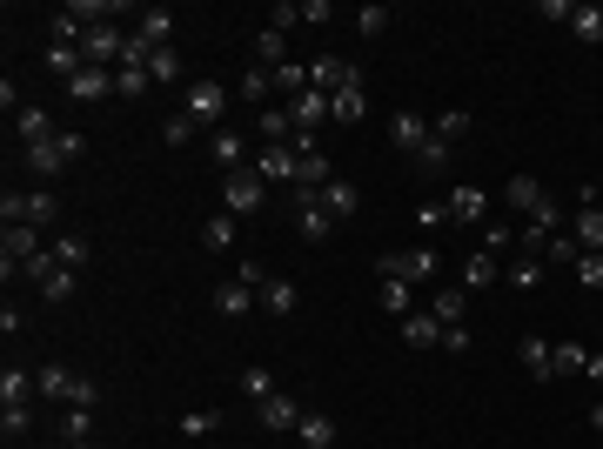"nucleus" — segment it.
Segmentation results:
<instances>
[{"mask_svg":"<svg viewBox=\"0 0 603 449\" xmlns=\"http://www.w3.org/2000/svg\"><path fill=\"white\" fill-rule=\"evenodd\" d=\"M235 235H242V215H208V222H201V248H215V255H222V248H235Z\"/></svg>","mask_w":603,"mask_h":449,"instance_id":"21","label":"nucleus"},{"mask_svg":"<svg viewBox=\"0 0 603 449\" xmlns=\"http://www.w3.org/2000/svg\"><path fill=\"white\" fill-rule=\"evenodd\" d=\"M443 215L449 222H483V215H490V195H483V188H456L443 202Z\"/></svg>","mask_w":603,"mask_h":449,"instance_id":"17","label":"nucleus"},{"mask_svg":"<svg viewBox=\"0 0 603 449\" xmlns=\"http://www.w3.org/2000/svg\"><path fill=\"white\" fill-rule=\"evenodd\" d=\"M94 403H101V382H94V376H74V389H67L61 409H94Z\"/></svg>","mask_w":603,"mask_h":449,"instance_id":"51","label":"nucleus"},{"mask_svg":"<svg viewBox=\"0 0 603 449\" xmlns=\"http://www.w3.org/2000/svg\"><path fill=\"white\" fill-rule=\"evenodd\" d=\"M516 356H523V369H530L536 382H550V342H543V336H523V342H516Z\"/></svg>","mask_w":603,"mask_h":449,"instance_id":"34","label":"nucleus"},{"mask_svg":"<svg viewBox=\"0 0 603 449\" xmlns=\"http://www.w3.org/2000/svg\"><path fill=\"white\" fill-rule=\"evenodd\" d=\"M429 135H436V141H449V148H456V141L469 135V114H463V108H449L443 121H429Z\"/></svg>","mask_w":603,"mask_h":449,"instance_id":"46","label":"nucleus"},{"mask_svg":"<svg viewBox=\"0 0 603 449\" xmlns=\"http://www.w3.org/2000/svg\"><path fill=\"white\" fill-rule=\"evenodd\" d=\"M496 269H503V262H496L490 248H476V255L463 262V289H490V282H496Z\"/></svg>","mask_w":603,"mask_h":449,"instance_id":"32","label":"nucleus"},{"mask_svg":"<svg viewBox=\"0 0 603 449\" xmlns=\"http://www.w3.org/2000/svg\"><path fill=\"white\" fill-rule=\"evenodd\" d=\"M47 68L61 74V81H74V74L88 68V54H81V47H61V41H47Z\"/></svg>","mask_w":603,"mask_h":449,"instance_id":"39","label":"nucleus"},{"mask_svg":"<svg viewBox=\"0 0 603 449\" xmlns=\"http://www.w3.org/2000/svg\"><path fill=\"white\" fill-rule=\"evenodd\" d=\"M222 195H228V215H255L262 195H268V181L255 175V161H248V168H235V175L222 181Z\"/></svg>","mask_w":603,"mask_h":449,"instance_id":"6","label":"nucleus"},{"mask_svg":"<svg viewBox=\"0 0 603 449\" xmlns=\"http://www.w3.org/2000/svg\"><path fill=\"white\" fill-rule=\"evenodd\" d=\"M148 88H155V74H141V68H114V94H121V101H141Z\"/></svg>","mask_w":603,"mask_h":449,"instance_id":"45","label":"nucleus"},{"mask_svg":"<svg viewBox=\"0 0 603 449\" xmlns=\"http://www.w3.org/2000/svg\"><path fill=\"white\" fill-rule=\"evenodd\" d=\"M67 443H94V409H61V449Z\"/></svg>","mask_w":603,"mask_h":449,"instance_id":"36","label":"nucleus"},{"mask_svg":"<svg viewBox=\"0 0 603 449\" xmlns=\"http://www.w3.org/2000/svg\"><path fill=\"white\" fill-rule=\"evenodd\" d=\"M34 389H41V396H54V403H67V389H74V376H67L61 362H41V369H34Z\"/></svg>","mask_w":603,"mask_h":449,"instance_id":"35","label":"nucleus"},{"mask_svg":"<svg viewBox=\"0 0 603 449\" xmlns=\"http://www.w3.org/2000/svg\"><path fill=\"white\" fill-rule=\"evenodd\" d=\"M74 289H81V269H54V275L41 282V295H47V302H67Z\"/></svg>","mask_w":603,"mask_h":449,"instance_id":"49","label":"nucleus"},{"mask_svg":"<svg viewBox=\"0 0 603 449\" xmlns=\"http://www.w3.org/2000/svg\"><path fill=\"white\" fill-rule=\"evenodd\" d=\"M289 114H295V135H309V128H322V121H329V94H295L289 101Z\"/></svg>","mask_w":603,"mask_h":449,"instance_id":"19","label":"nucleus"},{"mask_svg":"<svg viewBox=\"0 0 603 449\" xmlns=\"http://www.w3.org/2000/svg\"><path fill=\"white\" fill-rule=\"evenodd\" d=\"M295 436L309 449H329L335 443V416H322V409H302V423H295Z\"/></svg>","mask_w":603,"mask_h":449,"instance_id":"26","label":"nucleus"},{"mask_svg":"<svg viewBox=\"0 0 603 449\" xmlns=\"http://www.w3.org/2000/svg\"><path fill=\"white\" fill-rule=\"evenodd\" d=\"M54 255H61V269H88L94 242H88V235H54Z\"/></svg>","mask_w":603,"mask_h":449,"instance_id":"33","label":"nucleus"},{"mask_svg":"<svg viewBox=\"0 0 603 449\" xmlns=\"http://www.w3.org/2000/svg\"><path fill=\"white\" fill-rule=\"evenodd\" d=\"M577 282L583 289H603V255H577Z\"/></svg>","mask_w":603,"mask_h":449,"instance_id":"58","label":"nucleus"},{"mask_svg":"<svg viewBox=\"0 0 603 449\" xmlns=\"http://www.w3.org/2000/svg\"><path fill=\"white\" fill-rule=\"evenodd\" d=\"M248 309H255V289H248V282H222V289H215V315H228V322H242Z\"/></svg>","mask_w":603,"mask_h":449,"instance_id":"22","label":"nucleus"},{"mask_svg":"<svg viewBox=\"0 0 603 449\" xmlns=\"http://www.w3.org/2000/svg\"><path fill=\"white\" fill-rule=\"evenodd\" d=\"M121 47H128V34H121L114 21H101V27H88L81 54H88V68H114V61H121Z\"/></svg>","mask_w":603,"mask_h":449,"instance_id":"9","label":"nucleus"},{"mask_svg":"<svg viewBox=\"0 0 603 449\" xmlns=\"http://www.w3.org/2000/svg\"><path fill=\"white\" fill-rule=\"evenodd\" d=\"M255 416H262V429H295V423H302V403H295V396H282V389H275V396H268V403H255Z\"/></svg>","mask_w":603,"mask_h":449,"instance_id":"16","label":"nucleus"},{"mask_svg":"<svg viewBox=\"0 0 603 449\" xmlns=\"http://www.w3.org/2000/svg\"><path fill=\"white\" fill-rule=\"evenodd\" d=\"M242 396H255V403H268V396H275V376H268L262 362H248V369H242Z\"/></svg>","mask_w":603,"mask_h":449,"instance_id":"48","label":"nucleus"},{"mask_svg":"<svg viewBox=\"0 0 603 449\" xmlns=\"http://www.w3.org/2000/svg\"><path fill=\"white\" fill-rule=\"evenodd\" d=\"M362 114H369V88H362V81H349V88L329 101V121H362Z\"/></svg>","mask_w":603,"mask_h":449,"instance_id":"25","label":"nucleus"},{"mask_svg":"<svg viewBox=\"0 0 603 449\" xmlns=\"http://www.w3.org/2000/svg\"><path fill=\"white\" fill-rule=\"evenodd\" d=\"M235 94H242V101H248L255 114H262V108H275V68H242Z\"/></svg>","mask_w":603,"mask_h":449,"instance_id":"11","label":"nucleus"},{"mask_svg":"<svg viewBox=\"0 0 603 449\" xmlns=\"http://www.w3.org/2000/svg\"><path fill=\"white\" fill-rule=\"evenodd\" d=\"M429 315H436L443 329H456V322H469V289H436V295H429Z\"/></svg>","mask_w":603,"mask_h":449,"instance_id":"18","label":"nucleus"},{"mask_svg":"<svg viewBox=\"0 0 603 449\" xmlns=\"http://www.w3.org/2000/svg\"><path fill=\"white\" fill-rule=\"evenodd\" d=\"M282 61H289V34L282 27H262L255 34V68H282Z\"/></svg>","mask_w":603,"mask_h":449,"instance_id":"24","label":"nucleus"},{"mask_svg":"<svg viewBox=\"0 0 603 449\" xmlns=\"http://www.w3.org/2000/svg\"><path fill=\"white\" fill-rule=\"evenodd\" d=\"M134 34H141V41H155V47H168V34H175V14H168V7H141V14H134Z\"/></svg>","mask_w":603,"mask_h":449,"instance_id":"27","label":"nucleus"},{"mask_svg":"<svg viewBox=\"0 0 603 449\" xmlns=\"http://www.w3.org/2000/svg\"><path fill=\"white\" fill-rule=\"evenodd\" d=\"M577 235H550V248H543V262H550V269H563V262H570V269H577Z\"/></svg>","mask_w":603,"mask_h":449,"instance_id":"50","label":"nucleus"},{"mask_svg":"<svg viewBox=\"0 0 603 449\" xmlns=\"http://www.w3.org/2000/svg\"><path fill=\"white\" fill-rule=\"evenodd\" d=\"M389 141H396L402 155H416V148L429 141V121H423V114H409V108H402V114H389Z\"/></svg>","mask_w":603,"mask_h":449,"instance_id":"14","label":"nucleus"},{"mask_svg":"<svg viewBox=\"0 0 603 449\" xmlns=\"http://www.w3.org/2000/svg\"><path fill=\"white\" fill-rule=\"evenodd\" d=\"M255 128H262V141H289V135H295V114H289V101L262 108V114H255Z\"/></svg>","mask_w":603,"mask_h":449,"instance_id":"28","label":"nucleus"},{"mask_svg":"<svg viewBox=\"0 0 603 449\" xmlns=\"http://www.w3.org/2000/svg\"><path fill=\"white\" fill-rule=\"evenodd\" d=\"M148 61H155V41L128 34V47H121V68H141V74H148Z\"/></svg>","mask_w":603,"mask_h":449,"instance_id":"53","label":"nucleus"},{"mask_svg":"<svg viewBox=\"0 0 603 449\" xmlns=\"http://www.w3.org/2000/svg\"><path fill=\"white\" fill-rule=\"evenodd\" d=\"M81 155H88V141L74 135V128H61L54 141H41V148H27V175H34V181H54V175H67V168H74Z\"/></svg>","mask_w":603,"mask_h":449,"instance_id":"2","label":"nucleus"},{"mask_svg":"<svg viewBox=\"0 0 603 449\" xmlns=\"http://www.w3.org/2000/svg\"><path fill=\"white\" fill-rule=\"evenodd\" d=\"M181 114H195L201 128H215L228 114V88L222 81H188V101H181Z\"/></svg>","mask_w":603,"mask_h":449,"instance_id":"7","label":"nucleus"},{"mask_svg":"<svg viewBox=\"0 0 603 449\" xmlns=\"http://www.w3.org/2000/svg\"><path fill=\"white\" fill-rule=\"evenodd\" d=\"M27 429H34V409H27V403H7V409H0V436H7V443H21Z\"/></svg>","mask_w":603,"mask_h":449,"instance_id":"44","label":"nucleus"},{"mask_svg":"<svg viewBox=\"0 0 603 449\" xmlns=\"http://www.w3.org/2000/svg\"><path fill=\"white\" fill-rule=\"evenodd\" d=\"M583 369H590L583 342H550V376H583Z\"/></svg>","mask_w":603,"mask_h":449,"instance_id":"23","label":"nucleus"},{"mask_svg":"<svg viewBox=\"0 0 603 449\" xmlns=\"http://www.w3.org/2000/svg\"><path fill=\"white\" fill-rule=\"evenodd\" d=\"M195 135H201V121H195V114H168V121H161V141H168V148H188Z\"/></svg>","mask_w":603,"mask_h":449,"instance_id":"43","label":"nucleus"},{"mask_svg":"<svg viewBox=\"0 0 603 449\" xmlns=\"http://www.w3.org/2000/svg\"><path fill=\"white\" fill-rule=\"evenodd\" d=\"M409 161H416V175H449V141H436V135H429Z\"/></svg>","mask_w":603,"mask_h":449,"instance_id":"37","label":"nucleus"},{"mask_svg":"<svg viewBox=\"0 0 603 449\" xmlns=\"http://www.w3.org/2000/svg\"><path fill=\"white\" fill-rule=\"evenodd\" d=\"M148 74H155V81H181V54H175V47H155Z\"/></svg>","mask_w":603,"mask_h":449,"instance_id":"54","label":"nucleus"},{"mask_svg":"<svg viewBox=\"0 0 603 449\" xmlns=\"http://www.w3.org/2000/svg\"><path fill=\"white\" fill-rule=\"evenodd\" d=\"M396 336H402V349H436V342H443V322H436L429 309H416V315L396 322Z\"/></svg>","mask_w":603,"mask_h":449,"instance_id":"10","label":"nucleus"},{"mask_svg":"<svg viewBox=\"0 0 603 449\" xmlns=\"http://www.w3.org/2000/svg\"><path fill=\"white\" fill-rule=\"evenodd\" d=\"M563 235H577L583 255H603V202H597V188H583V195H577V215H570Z\"/></svg>","mask_w":603,"mask_h":449,"instance_id":"4","label":"nucleus"},{"mask_svg":"<svg viewBox=\"0 0 603 449\" xmlns=\"http://www.w3.org/2000/svg\"><path fill=\"white\" fill-rule=\"evenodd\" d=\"M27 396H41V389H34V369H14V362H7V369H0V403H27Z\"/></svg>","mask_w":603,"mask_h":449,"instance_id":"29","label":"nucleus"},{"mask_svg":"<svg viewBox=\"0 0 603 449\" xmlns=\"http://www.w3.org/2000/svg\"><path fill=\"white\" fill-rule=\"evenodd\" d=\"M275 94H282V101L309 94V68H302V61H282V68H275Z\"/></svg>","mask_w":603,"mask_h":449,"instance_id":"42","label":"nucleus"},{"mask_svg":"<svg viewBox=\"0 0 603 449\" xmlns=\"http://www.w3.org/2000/svg\"><path fill=\"white\" fill-rule=\"evenodd\" d=\"M295 228H302V242H329L335 235V215L322 208V188H295Z\"/></svg>","mask_w":603,"mask_h":449,"instance_id":"5","label":"nucleus"},{"mask_svg":"<svg viewBox=\"0 0 603 449\" xmlns=\"http://www.w3.org/2000/svg\"><path fill=\"white\" fill-rule=\"evenodd\" d=\"M67 94H74V101H108L114 94V68H81L74 81H67Z\"/></svg>","mask_w":603,"mask_h":449,"instance_id":"15","label":"nucleus"},{"mask_svg":"<svg viewBox=\"0 0 603 449\" xmlns=\"http://www.w3.org/2000/svg\"><path fill=\"white\" fill-rule=\"evenodd\" d=\"M14 135H21V148H41V141H54L61 128L47 121V108H34V101H27V108L14 114Z\"/></svg>","mask_w":603,"mask_h":449,"instance_id":"12","label":"nucleus"},{"mask_svg":"<svg viewBox=\"0 0 603 449\" xmlns=\"http://www.w3.org/2000/svg\"><path fill=\"white\" fill-rule=\"evenodd\" d=\"M0 222L14 228V222H27V228H41V235H54V222H61V202H54V188H34V195H0Z\"/></svg>","mask_w":603,"mask_h":449,"instance_id":"1","label":"nucleus"},{"mask_svg":"<svg viewBox=\"0 0 603 449\" xmlns=\"http://www.w3.org/2000/svg\"><path fill=\"white\" fill-rule=\"evenodd\" d=\"M382 27H389V14H382V7H356V34H362V41H376Z\"/></svg>","mask_w":603,"mask_h":449,"instance_id":"55","label":"nucleus"},{"mask_svg":"<svg viewBox=\"0 0 603 449\" xmlns=\"http://www.w3.org/2000/svg\"><path fill=\"white\" fill-rule=\"evenodd\" d=\"M322 208H329L335 222H349V215H362V188L356 181H329V188H322Z\"/></svg>","mask_w":603,"mask_h":449,"instance_id":"20","label":"nucleus"},{"mask_svg":"<svg viewBox=\"0 0 603 449\" xmlns=\"http://www.w3.org/2000/svg\"><path fill=\"white\" fill-rule=\"evenodd\" d=\"M54 269H61V255H54V242H47L41 255H34V262H21V282H34V289H41V282H47Z\"/></svg>","mask_w":603,"mask_h":449,"instance_id":"47","label":"nucleus"},{"mask_svg":"<svg viewBox=\"0 0 603 449\" xmlns=\"http://www.w3.org/2000/svg\"><path fill=\"white\" fill-rule=\"evenodd\" d=\"M510 289H536V282H543V275H550V262H536V255H510Z\"/></svg>","mask_w":603,"mask_h":449,"instance_id":"38","label":"nucleus"},{"mask_svg":"<svg viewBox=\"0 0 603 449\" xmlns=\"http://www.w3.org/2000/svg\"><path fill=\"white\" fill-rule=\"evenodd\" d=\"M436 248H396V255H382L376 262V275H396V282H409V289H429L436 282Z\"/></svg>","mask_w":603,"mask_h":449,"instance_id":"3","label":"nucleus"},{"mask_svg":"<svg viewBox=\"0 0 603 449\" xmlns=\"http://www.w3.org/2000/svg\"><path fill=\"white\" fill-rule=\"evenodd\" d=\"M590 423H597V429H603V403H597V409H590Z\"/></svg>","mask_w":603,"mask_h":449,"instance_id":"61","label":"nucleus"},{"mask_svg":"<svg viewBox=\"0 0 603 449\" xmlns=\"http://www.w3.org/2000/svg\"><path fill=\"white\" fill-rule=\"evenodd\" d=\"M583 376H590V382L603 389V356H590V369H583Z\"/></svg>","mask_w":603,"mask_h":449,"instance_id":"60","label":"nucleus"},{"mask_svg":"<svg viewBox=\"0 0 603 449\" xmlns=\"http://www.w3.org/2000/svg\"><path fill=\"white\" fill-rule=\"evenodd\" d=\"M255 302H262L268 315H295V302H302V289H295L289 275H268L262 289H255Z\"/></svg>","mask_w":603,"mask_h":449,"instance_id":"13","label":"nucleus"},{"mask_svg":"<svg viewBox=\"0 0 603 449\" xmlns=\"http://www.w3.org/2000/svg\"><path fill=\"white\" fill-rule=\"evenodd\" d=\"M222 423V416H215V409H188V416H181V436H208V429Z\"/></svg>","mask_w":603,"mask_h":449,"instance_id":"57","label":"nucleus"},{"mask_svg":"<svg viewBox=\"0 0 603 449\" xmlns=\"http://www.w3.org/2000/svg\"><path fill=\"white\" fill-rule=\"evenodd\" d=\"M235 282H248V289H262V282H268V269L255 262V255H242V262H235Z\"/></svg>","mask_w":603,"mask_h":449,"instance_id":"59","label":"nucleus"},{"mask_svg":"<svg viewBox=\"0 0 603 449\" xmlns=\"http://www.w3.org/2000/svg\"><path fill=\"white\" fill-rule=\"evenodd\" d=\"M503 202H510L516 215H530V208L543 202V181H536V175H510V188H503Z\"/></svg>","mask_w":603,"mask_h":449,"instance_id":"30","label":"nucleus"},{"mask_svg":"<svg viewBox=\"0 0 603 449\" xmlns=\"http://www.w3.org/2000/svg\"><path fill=\"white\" fill-rule=\"evenodd\" d=\"M570 34H577L583 47H603V7H577V14H570Z\"/></svg>","mask_w":603,"mask_h":449,"instance_id":"40","label":"nucleus"},{"mask_svg":"<svg viewBox=\"0 0 603 449\" xmlns=\"http://www.w3.org/2000/svg\"><path fill=\"white\" fill-rule=\"evenodd\" d=\"M382 309L396 315V322H402V315H416V295H409V282H396V275H382Z\"/></svg>","mask_w":603,"mask_h":449,"instance_id":"41","label":"nucleus"},{"mask_svg":"<svg viewBox=\"0 0 603 449\" xmlns=\"http://www.w3.org/2000/svg\"><path fill=\"white\" fill-rule=\"evenodd\" d=\"M255 175H262V181H289V188H295V181H302V155H295L289 141H268L262 155H255Z\"/></svg>","mask_w":603,"mask_h":449,"instance_id":"8","label":"nucleus"},{"mask_svg":"<svg viewBox=\"0 0 603 449\" xmlns=\"http://www.w3.org/2000/svg\"><path fill=\"white\" fill-rule=\"evenodd\" d=\"M483 248H490L496 262H503V255L516 248V228H510V222H490V228H483Z\"/></svg>","mask_w":603,"mask_h":449,"instance_id":"52","label":"nucleus"},{"mask_svg":"<svg viewBox=\"0 0 603 449\" xmlns=\"http://www.w3.org/2000/svg\"><path fill=\"white\" fill-rule=\"evenodd\" d=\"M215 161H222L228 175H235V168H248V161H255V155H248V141L235 135V128H222V135H215Z\"/></svg>","mask_w":603,"mask_h":449,"instance_id":"31","label":"nucleus"},{"mask_svg":"<svg viewBox=\"0 0 603 449\" xmlns=\"http://www.w3.org/2000/svg\"><path fill=\"white\" fill-rule=\"evenodd\" d=\"M443 349H449V356H469V349H476V329H469V322L443 329Z\"/></svg>","mask_w":603,"mask_h":449,"instance_id":"56","label":"nucleus"}]
</instances>
